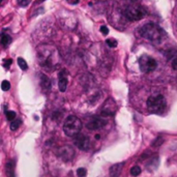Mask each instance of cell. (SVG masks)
I'll return each instance as SVG.
<instances>
[{"label": "cell", "mask_w": 177, "mask_h": 177, "mask_svg": "<svg viewBox=\"0 0 177 177\" xmlns=\"http://www.w3.org/2000/svg\"><path fill=\"white\" fill-rule=\"evenodd\" d=\"M11 43V37L6 33H2L1 35V45L3 47H7Z\"/></svg>", "instance_id": "13"}, {"label": "cell", "mask_w": 177, "mask_h": 177, "mask_svg": "<svg viewBox=\"0 0 177 177\" xmlns=\"http://www.w3.org/2000/svg\"><path fill=\"white\" fill-rule=\"evenodd\" d=\"M21 123H22V121H21V119H19V118L13 120L11 123V131H16V130H18L19 126H21Z\"/></svg>", "instance_id": "14"}, {"label": "cell", "mask_w": 177, "mask_h": 177, "mask_svg": "<svg viewBox=\"0 0 177 177\" xmlns=\"http://www.w3.org/2000/svg\"><path fill=\"white\" fill-rule=\"evenodd\" d=\"M126 18L130 21H139L143 19L146 15V11L142 6L130 5L126 9Z\"/></svg>", "instance_id": "4"}, {"label": "cell", "mask_w": 177, "mask_h": 177, "mask_svg": "<svg viewBox=\"0 0 177 177\" xmlns=\"http://www.w3.org/2000/svg\"><path fill=\"white\" fill-rule=\"evenodd\" d=\"M82 128V122L79 118L75 115H69L65 119L64 126H63V132L68 137H77L79 135Z\"/></svg>", "instance_id": "2"}, {"label": "cell", "mask_w": 177, "mask_h": 177, "mask_svg": "<svg viewBox=\"0 0 177 177\" xmlns=\"http://www.w3.org/2000/svg\"><path fill=\"white\" fill-rule=\"evenodd\" d=\"M106 44L110 48H116L117 47V41L114 39V38H108V39H106Z\"/></svg>", "instance_id": "17"}, {"label": "cell", "mask_w": 177, "mask_h": 177, "mask_svg": "<svg viewBox=\"0 0 177 177\" xmlns=\"http://www.w3.org/2000/svg\"><path fill=\"white\" fill-rule=\"evenodd\" d=\"M101 32L103 33L104 35H107V34L109 33V29H108L107 26H102L101 27Z\"/></svg>", "instance_id": "24"}, {"label": "cell", "mask_w": 177, "mask_h": 177, "mask_svg": "<svg viewBox=\"0 0 177 177\" xmlns=\"http://www.w3.org/2000/svg\"><path fill=\"white\" fill-rule=\"evenodd\" d=\"M96 140H100V139H101V136H100V135H96Z\"/></svg>", "instance_id": "26"}, {"label": "cell", "mask_w": 177, "mask_h": 177, "mask_svg": "<svg viewBox=\"0 0 177 177\" xmlns=\"http://www.w3.org/2000/svg\"><path fill=\"white\" fill-rule=\"evenodd\" d=\"M124 166V163H118L115 164L110 168V176L111 177H119L121 172H122V168Z\"/></svg>", "instance_id": "10"}, {"label": "cell", "mask_w": 177, "mask_h": 177, "mask_svg": "<svg viewBox=\"0 0 177 177\" xmlns=\"http://www.w3.org/2000/svg\"><path fill=\"white\" fill-rule=\"evenodd\" d=\"M5 114H6V118L9 121H13V120L16 119V113L14 111H6Z\"/></svg>", "instance_id": "18"}, {"label": "cell", "mask_w": 177, "mask_h": 177, "mask_svg": "<svg viewBox=\"0 0 177 177\" xmlns=\"http://www.w3.org/2000/svg\"><path fill=\"white\" fill-rule=\"evenodd\" d=\"M107 124V120L103 119L101 117H92L90 118L86 123V128L90 131H96L100 128H104Z\"/></svg>", "instance_id": "8"}, {"label": "cell", "mask_w": 177, "mask_h": 177, "mask_svg": "<svg viewBox=\"0 0 177 177\" xmlns=\"http://www.w3.org/2000/svg\"><path fill=\"white\" fill-rule=\"evenodd\" d=\"M140 35L143 38H146L147 41L151 43H160L165 37V31L162 29L158 24L152 22H149L142 26L139 30Z\"/></svg>", "instance_id": "1"}, {"label": "cell", "mask_w": 177, "mask_h": 177, "mask_svg": "<svg viewBox=\"0 0 177 177\" xmlns=\"http://www.w3.org/2000/svg\"><path fill=\"white\" fill-rule=\"evenodd\" d=\"M43 1H45V0H37V3H39V2H43Z\"/></svg>", "instance_id": "27"}, {"label": "cell", "mask_w": 177, "mask_h": 177, "mask_svg": "<svg viewBox=\"0 0 177 177\" xmlns=\"http://www.w3.org/2000/svg\"><path fill=\"white\" fill-rule=\"evenodd\" d=\"M67 71L66 69H61L58 74V86H59V90L61 92H64L67 87Z\"/></svg>", "instance_id": "9"}, {"label": "cell", "mask_w": 177, "mask_h": 177, "mask_svg": "<svg viewBox=\"0 0 177 177\" xmlns=\"http://www.w3.org/2000/svg\"><path fill=\"white\" fill-rule=\"evenodd\" d=\"M77 175L79 177H86V175H87V170L85 169V168H79V169L77 170Z\"/></svg>", "instance_id": "19"}, {"label": "cell", "mask_w": 177, "mask_h": 177, "mask_svg": "<svg viewBox=\"0 0 177 177\" xmlns=\"http://www.w3.org/2000/svg\"><path fill=\"white\" fill-rule=\"evenodd\" d=\"M17 1L19 3V5L21 6H27L31 2V0H17Z\"/></svg>", "instance_id": "21"}, {"label": "cell", "mask_w": 177, "mask_h": 177, "mask_svg": "<svg viewBox=\"0 0 177 177\" xmlns=\"http://www.w3.org/2000/svg\"><path fill=\"white\" fill-rule=\"evenodd\" d=\"M75 145L83 151H88L90 149V140L86 135L79 134L75 139Z\"/></svg>", "instance_id": "7"}, {"label": "cell", "mask_w": 177, "mask_h": 177, "mask_svg": "<svg viewBox=\"0 0 177 177\" xmlns=\"http://www.w3.org/2000/svg\"><path fill=\"white\" fill-rule=\"evenodd\" d=\"M41 86L45 91H49L51 89V81L46 75H41Z\"/></svg>", "instance_id": "11"}, {"label": "cell", "mask_w": 177, "mask_h": 177, "mask_svg": "<svg viewBox=\"0 0 177 177\" xmlns=\"http://www.w3.org/2000/svg\"><path fill=\"white\" fill-rule=\"evenodd\" d=\"M172 67L174 68L175 71H177V57L172 60Z\"/></svg>", "instance_id": "25"}, {"label": "cell", "mask_w": 177, "mask_h": 177, "mask_svg": "<svg viewBox=\"0 0 177 177\" xmlns=\"http://www.w3.org/2000/svg\"><path fill=\"white\" fill-rule=\"evenodd\" d=\"M166 98L162 94H155L148 98L147 109L152 114H162L166 109Z\"/></svg>", "instance_id": "3"}, {"label": "cell", "mask_w": 177, "mask_h": 177, "mask_svg": "<svg viewBox=\"0 0 177 177\" xmlns=\"http://www.w3.org/2000/svg\"><path fill=\"white\" fill-rule=\"evenodd\" d=\"M5 173L7 177H15V162L8 161L5 164Z\"/></svg>", "instance_id": "12"}, {"label": "cell", "mask_w": 177, "mask_h": 177, "mask_svg": "<svg viewBox=\"0 0 177 177\" xmlns=\"http://www.w3.org/2000/svg\"><path fill=\"white\" fill-rule=\"evenodd\" d=\"M18 64H19V66L21 68H22L23 71H26L28 68V65H27V62L25 61V59H23V58H18Z\"/></svg>", "instance_id": "16"}, {"label": "cell", "mask_w": 177, "mask_h": 177, "mask_svg": "<svg viewBox=\"0 0 177 177\" xmlns=\"http://www.w3.org/2000/svg\"><path fill=\"white\" fill-rule=\"evenodd\" d=\"M131 174L133 175V176H138V175L141 174V168H140L139 166H134L131 168Z\"/></svg>", "instance_id": "15"}, {"label": "cell", "mask_w": 177, "mask_h": 177, "mask_svg": "<svg viewBox=\"0 0 177 177\" xmlns=\"http://www.w3.org/2000/svg\"><path fill=\"white\" fill-rule=\"evenodd\" d=\"M56 154L63 162H69L75 158V149L71 145H63L58 148Z\"/></svg>", "instance_id": "6"}, {"label": "cell", "mask_w": 177, "mask_h": 177, "mask_svg": "<svg viewBox=\"0 0 177 177\" xmlns=\"http://www.w3.org/2000/svg\"><path fill=\"white\" fill-rule=\"evenodd\" d=\"M3 2H4V0H2V3H1V4H3Z\"/></svg>", "instance_id": "28"}, {"label": "cell", "mask_w": 177, "mask_h": 177, "mask_svg": "<svg viewBox=\"0 0 177 177\" xmlns=\"http://www.w3.org/2000/svg\"><path fill=\"white\" fill-rule=\"evenodd\" d=\"M1 88H2L3 91H7V90L11 88V83H9L7 80H4V81H2V83H1Z\"/></svg>", "instance_id": "20"}, {"label": "cell", "mask_w": 177, "mask_h": 177, "mask_svg": "<svg viewBox=\"0 0 177 177\" xmlns=\"http://www.w3.org/2000/svg\"><path fill=\"white\" fill-rule=\"evenodd\" d=\"M13 63V60L9 58V59H4L3 60V66L5 68H8L9 66H11V64Z\"/></svg>", "instance_id": "22"}, {"label": "cell", "mask_w": 177, "mask_h": 177, "mask_svg": "<svg viewBox=\"0 0 177 177\" xmlns=\"http://www.w3.org/2000/svg\"><path fill=\"white\" fill-rule=\"evenodd\" d=\"M158 63L155 61L154 58H152L151 56L148 55H142L141 57L139 58V66L142 73H150V71H154L156 68Z\"/></svg>", "instance_id": "5"}, {"label": "cell", "mask_w": 177, "mask_h": 177, "mask_svg": "<svg viewBox=\"0 0 177 177\" xmlns=\"http://www.w3.org/2000/svg\"><path fill=\"white\" fill-rule=\"evenodd\" d=\"M163 142H164L163 138H162V137H158V139L156 138V139H155V141L152 143V145H153V146H160V145H161Z\"/></svg>", "instance_id": "23"}]
</instances>
